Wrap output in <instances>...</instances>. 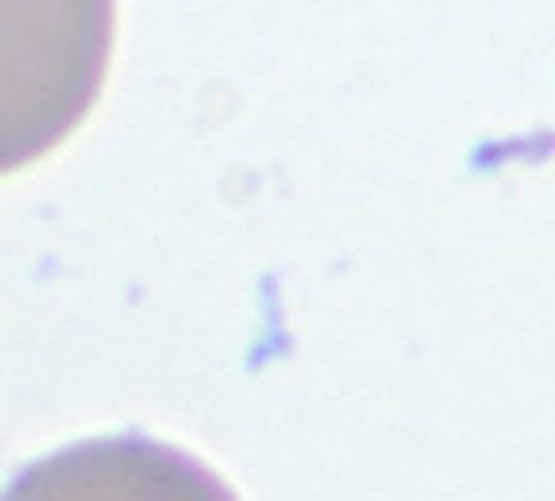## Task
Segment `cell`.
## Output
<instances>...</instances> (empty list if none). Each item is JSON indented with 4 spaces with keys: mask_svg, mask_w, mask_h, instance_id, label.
Masks as SVG:
<instances>
[{
    "mask_svg": "<svg viewBox=\"0 0 555 501\" xmlns=\"http://www.w3.org/2000/svg\"><path fill=\"white\" fill-rule=\"evenodd\" d=\"M113 31V4H0V174L78 128L101 93Z\"/></svg>",
    "mask_w": 555,
    "mask_h": 501,
    "instance_id": "6da1fadb",
    "label": "cell"
},
{
    "mask_svg": "<svg viewBox=\"0 0 555 501\" xmlns=\"http://www.w3.org/2000/svg\"><path fill=\"white\" fill-rule=\"evenodd\" d=\"M0 501H240L201 459L143 433L81 440L35 459Z\"/></svg>",
    "mask_w": 555,
    "mask_h": 501,
    "instance_id": "7a4b0ae2",
    "label": "cell"
}]
</instances>
